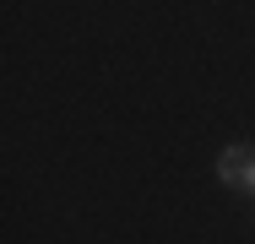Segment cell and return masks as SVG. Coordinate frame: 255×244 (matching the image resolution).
<instances>
[{"label": "cell", "instance_id": "7a4b0ae2", "mask_svg": "<svg viewBox=\"0 0 255 244\" xmlns=\"http://www.w3.org/2000/svg\"><path fill=\"white\" fill-rule=\"evenodd\" d=\"M239 195H250V201H255V157H250V168H245V179H239Z\"/></svg>", "mask_w": 255, "mask_h": 244}, {"label": "cell", "instance_id": "6da1fadb", "mask_svg": "<svg viewBox=\"0 0 255 244\" xmlns=\"http://www.w3.org/2000/svg\"><path fill=\"white\" fill-rule=\"evenodd\" d=\"M250 157H255V146H245V141L223 146V157H217V179H223L228 190H239V179H245V168H250Z\"/></svg>", "mask_w": 255, "mask_h": 244}]
</instances>
